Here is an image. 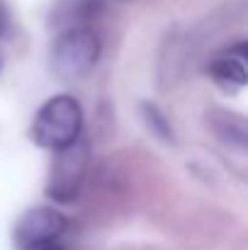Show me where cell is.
<instances>
[{
	"label": "cell",
	"mask_w": 248,
	"mask_h": 250,
	"mask_svg": "<svg viewBox=\"0 0 248 250\" xmlns=\"http://www.w3.org/2000/svg\"><path fill=\"white\" fill-rule=\"evenodd\" d=\"M83 131L81 102L71 95H56L42 104L32 122V141L42 148L59 151L73 144Z\"/></svg>",
	"instance_id": "1"
},
{
	"label": "cell",
	"mask_w": 248,
	"mask_h": 250,
	"mask_svg": "<svg viewBox=\"0 0 248 250\" xmlns=\"http://www.w3.org/2000/svg\"><path fill=\"white\" fill-rule=\"evenodd\" d=\"M100 56V39L88 27H71L59 34L54 51H51V66L59 78L64 81H81L85 78Z\"/></svg>",
	"instance_id": "2"
},
{
	"label": "cell",
	"mask_w": 248,
	"mask_h": 250,
	"mask_svg": "<svg viewBox=\"0 0 248 250\" xmlns=\"http://www.w3.org/2000/svg\"><path fill=\"white\" fill-rule=\"evenodd\" d=\"M56 161L51 163V172H49V182H46V194L59 202H73L81 192V185L88 172V163H90V148L88 141H83L81 136L68 144L66 148L54 151Z\"/></svg>",
	"instance_id": "3"
},
{
	"label": "cell",
	"mask_w": 248,
	"mask_h": 250,
	"mask_svg": "<svg viewBox=\"0 0 248 250\" xmlns=\"http://www.w3.org/2000/svg\"><path fill=\"white\" fill-rule=\"evenodd\" d=\"M68 229V219L54 209V207H34V209H27L15 229H12V238H15V246L22 250H34L49 241H59Z\"/></svg>",
	"instance_id": "4"
},
{
	"label": "cell",
	"mask_w": 248,
	"mask_h": 250,
	"mask_svg": "<svg viewBox=\"0 0 248 250\" xmlns=\"http://www.w3.org/2000/svg\"><path fill=\"white\" fill-rule=\"evenodd\" d=\"M246 46L226 49L209 63V76L226 90H239L246 85Z\"/></svg>",
	"instance_id": "5"
},
{
	"label": "cell",
	"mask_w": 248,
	"mask_h": 250,
	"mask_svg": "<svg viewBox=\"0 0 248 250\" xmlns=\"http://www.w3.org/2000/svg\"><path fill=\"white\" fill-rule=\"evenodd\" d=\"M7 29H10V10H7V5L0 0V37H5Z\"/></svg>",
	"instance_id": "6"
},
{
	"label": "cell",
	"mask_w": 248,
	"mask_h": 250,
	"mask_svg": "<svg viewBox=\"0 0 248 250\" xmlns=\"http://www.w3.org/2000/svg\"><path fill=\"white\" fill-rule=\"evenodd\" d=\"M34 250H64L56 241H49V243H44V246H39V248H34Z\"/></svg>",
	"instance_id": "7"
}]
</instances>
